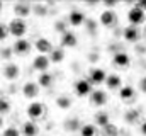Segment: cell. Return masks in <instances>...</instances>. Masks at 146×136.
Here are the masks:
<instances>
[{"label":"cell","instance_id":"cell-42","mask_svg":"<svg viewBox=\"0 0 146 136\" xmlns=\"http://www.w3.org/2000/svg\"><path fill=\"white\" fill-rule=\"evenodd\" d=\"M72 136H80V135H72Z\"/></svg>","mask_w":146,"mask_h":136},{"label":"cell","instance_id":"cell-3","mask_svg":"<svg viewBox=\"0 0 146 136\" xmlns=\"http://www.w3.org/2000/svg\"><path fill=\"white\" fill-rule=\"evenodd\" d=\"M44 111H46L44 104H41V102H37V101H33L27 105L26 114L29 116V121H36V119H39V117L44 116Z\"/></svg>","mask_w":146,"mask_h":136},{"label":"cell","instance_id":"cell-16","mask_svg":"<svg viewBox=\"0 0 146 136\" xmlns=\"http://www.w3.org/2000/svg\"><path fill=\"white\" fill-rule=\"evenodd\" d=\"M78 44V37L73 31H66L65 34H61V48H75Z\"/></svg>","mask_w":146,"mask_h":136},{"label":"cell","instance_id":"cell-33","mask_svg":"<svg viewBox=\"0 0 146 136\" xmlns=\"http://www.w3.org/2000/svg\"><path fill=\"white\" fill-rule=\"evenodd\" d=\"M2 136H21V133H19V129H17V128L9 126V128H5V129H3Z\"/></svg>","mask_w":146,"mask_h":136},{"label":"cell","instance_id":"cell-1","mask_svg":"<svg viewBox=\"0 0 146 136\" xmlns=\"http://www.w3.org/2000/svg\"><path fill=\"white\" fill-rule=\"evenodd\" d=\"M7 27H9V34L15 36L17 39H21L24 34L27 33V24H26V21H24V19H19V17H14V19L7 24Z\"/></svg>","mask_w":146,"mask_h":136},{"label":"cell","instance_id":"cell-18","mask_svg":"<svg viewBox=\"0 0 146 136\" xmlns=\"http://www.w3.org/2000/svg\"><path fill=\"white\" fill-rule=\"evenodd\" d=\"M134 97H136V90H134V87H131V85H124V87L119 89V99H121L122 102H131V101H134Z\"/></svg>","mask_w":146,"mask_h":136},{"label":"cell","instance_id":"cell-8","mask_svg":"<svg viewBox=\"0 0 146 136\" xmlns=\"http://www.w3.org/2000/svg\"><path fill=\"white\" fill-rule=\"evenodd\" d=\"M22 95L29 101H34L37 95H39V85L37 82H26L22 85Z\"/></svg>","mask_w":146,"mask_h":136},{"label":"cell","instance_id":"cell-26","mask_svg":"<svg viewBox=\"0 0 146 136\" xmlns=\"http://www.w3.org/2000/svg\"><path fill=\"white\" fill-rule=\"evenodd\" d=\"M78 133L80 136H99V128L95 124H82Z\"/></svg>","mask_w":146,"mask_h":136},{"label":"cell","instance_id":"cell-6","mask_svg":"<svg viewBox=\"0 0 146 136\" xmlns=\"http://www.w3.org/2000/svg\"><path fill=\"white\" fill-rule=\"evenodd\" d=\"M88 99H90V104H92V105H95V107H102V105H106V104L109 102V95H107L106 90L97 89V90H92V94H90Z\"/></svg>","mask_w":146,"mask_h":136},{"label":"cell","instance_id":"cell-40","mask_svg":"<svg viewBox=\"0 0 146 136\" xmlns=\"http://www.w3.org/2000/svg\"><path fill=\"white\" fill-rule=\"evenodd\" d=\"M0 128H3V117L0 116Z\"/></svg>","mask_w":146,"mask_h":136},{"label":"cell","instance_id":"cell-28","mask_svg":"<svg viewBox=\"0 0 146 136\" xmlns=\"http://www.w3.org/2000/svg\"><path fill=\"white\" fill-rule=\"evenodd\" d=\"M10 109H12V104L9 99H5V97H0V116L3 117V116H7L9 112H10Z\"/></svg>","mask_w":146,"mask_h":136},{"label":"cell","instance_id":"cell-19","mask_svg":"<svg viewBox=\"0 0 146 136\" xmlns=\"http://www.w3.org/2000/svg\"><path fill=\"white\" fill-rule=\"evenodd\" d=\"M109 123H110V117L106 111H97V112L94 114V124H95L97 128L102 129V128H106Z\"/></svg>","mask_w":146,"mask_h":136},{"label":"cell","instance_id":"cell-23","mask_svg":"<svg viewBox=\"0 0 146 136\" xmlns=\"http://www.w3.org/2000/svg\"><path fill=\"white\" fill-rule=\"evenodd\" d=\"M65 49L63 48H53V51L48 55V58H49V61L51 63H61L63 60H65Z\"/></svg>","mask_w":146,"mask_h":136},{"label":"cell","instance_id":"cell-30","mask_svg":"<svg viewBox=\"0 0 146 136\" xmlns=\"http://www.w3.org/2000/svg\"><path fill=\"white\" fill-rule=\"evenodd\" d=\"M33 10L36 12L37 17H44V15L48 14V7L42 5V3H36V5H33Z\"/></svg>","mask_w":146,"mask_h":136},{"label":"cell","instance_id":"cell-13","mask_svg":"<svg viewBox=\"0 0 146 136\" xmlns=\"http://www.w3.org/2000/svg\"><path fill=\"white\" fill-rule=\"evenodd\" d=\"M34 46H36V49L39 51V55H46V56H48V55L53 51V48H54L53 43H51L48 37H37Z\"/></svg>","mask_w":146,"mask_h":136},{"label":"cell","instance_id":"cell-35","mask_svg":"<svg viewBox=\"0 0 146 136\" xmlns=\"http://www.w3.org/2000/svg\"><path fill=\"white\" fill-rule=\"evenodd\" d=\"M102 3H104V7H106L107 10H114L115 5H117V2H114V0H106V2H102Z\"/></svg>","mask_w":146,"mask_h":136},{"label":"cell","instance_id":"cell-2","mask_svg":"<svg viewBox=\"0 0 146 136\" xmlns=\"http://www.w3.org/2000/svg\"><path fill=\"white\" fill-rule=\"evenodd\" d=\"M127 21L131 22V26H139V24H143L146 21V12H143L139 7H136V5H133L129 10H127Z\"/></svg>","mask_w":146,"mask_h":136},{"label":"cell","instance_id":"cell-24","mask_svg":"<svg viewBox=\"0 0 146 136\" xmlns=\"http://www.w3.org/2000/svg\"><path fill=\"white\" fill-rule=\"evenodd\" d=\"M54 104H56L60 109L66 111V109H70V107H72L73 101H72V97H70V95H66V94H61V95H58V97H56Z\"/></svg>","mask_w":146,"mask_h":136},{"label":"cell","instance_id":"cell-7","mask_svg":"<svg viewBox=\"0 0 146 136\" xmlns=\"http://www.w3.org/2000/svg\"><path fill=\"white\" fill-rule=\"evenodd\" d=\"M12 51H14V55H17V56H26V55L31 51V43H29L27 39H24V37L15 39V43L12 44Z\"/></svg>","mask_w":146,"mask_h":136},{"label":"cell","instance_id":"cell-25","mask_svg":"<svg viewBox=\"0 0 146 136\" xmlns=\"http://www.w3.org/2000/svg\"><path fill=\"white\" fill-rule=\"evenodd\" d=\"M53 80H54V77H53L49 71H46V73H39L37 85H39V87H44V89H48V87H51V85H53Z\"/></svg>","mask_w":146,"mask_h":136},{"label":"cell","instance_id":"cell-41","mask_svg":"<svg viewBox=\"0 0 146 136\" xmlns=\"http://www.w3.org/2000/svg\"><path fill=\"white\" fill-rule=\"evenodd\" d=\"M2 9H3V3H2V2H0V12H2Z\"/></svg>","mask_w":146,"mask_h":136},{"label":"cell","instance_id":"cell-21","mask_svg":"<svg viewBox=\"0 0 146 136\" xmlns=\"http://www.w3.org/2000/svg\"><path fill=\"white\" fill-rule=\"evenodd\" d=\"M106 87H107L109 90H119V89L122 87V78H121L119 75H115V73L107 75V78H106Z\"/></svg>","mask_w":146,"mask_h":136},{"label":"cell","instance_id":"cell-22","mask_svg":"<svg viewBox=\"0 0 146 136\" xmlns=\"http://www.w3.org/2000/svg\"><path fill=\"white\" fill-rule=\"evenodd\" d=\"M21 133H22L24 136H37V133H39V126L36 124V121H26V123L22 124Z\"/></svg>","mask_w":146,"mask_h":136},{"label":"cell","instance_id":"cell-32","mask_svg":"<svg viewBox=\"0 0 146 136\" xmlns=\"http://www.w3.org/2000/svg\"><path fill=\"white\" fill-rule=\"evenodd\" d=\"M12 55H14L12 48H9V46H7V48H5V46H3V48H0V58H2V60H10V58H12Z\"/></svg>","mask_w":146,"mask_h":136},{"label":"cell","instance_id":"cell-11","mask_svg":"<svg viewBox=\"0 0 146 136\" xmlns=\"http://www.w3.org/2000/svg\"><path fill=\"white\" fill-rule=\"evenodd\" d=\"M2 75H3L5 80H15L21 75V68L15 63H7L5 67L2 68Z\"/></svg>","mask_w":146,"mask_h":136},{"label":"cell","instance_id":"cell-37","mask_svg":"<svg viewBox=\"0 0 146 136\" xmlns=\"http://www.w3.org/2000/svg\"><path fill=\"white\" fill-rule=\"evenodd\" d=\"M139 131H141V135L146 136V119L145 121H141V124H139Z\"/></svg>","mask_w":146,"mask_h":136},{"label":"cell","instance_id":"cell-14","mask_svg":"<svg viewBox=\"0 0 146 136\" xmlns=\"http://www.w3.org/2000/svg\"><path fill=\"white\" fill-rule=\"evenodd\" d=\"M85 22V14L82 12V10H78V9H73L72 12L68 14V24L73 26V27H78V26H82Z\"/></svg>","mask_w":146,"mask_h":136},{"label":"cell","instance_id":"cell-39","mask_svg":"<svg viewBox=\"0 0 146 136\" xmlns=\"http://www.w3.org/2000/svg\"><path fill=\"white\" fill-rule=\"evenodd\" d=\"M88 5H90V7H95V5H97V2H95V0H92V2H88Z\"/></svg>","mask_w":146,"mask_h":136},{"label":"cell","instance_id":"cell-20","mask_svg":"<svg viewBox=\"0 0 146 136\" xmlns=\"http://www.w3.org/2000/svg\"><path fill=\"white\" fill-rule=\"evenodd\" d=\"M63 128H65L68 133L75 135L76 131H80V128H82V121H80L78 117H68V119H65Z\"/></svg>","mask_w":146,"mask_h":136},{"label":"cell","instance_id":"cell-34","mask_svg":"<svg viewBox=\"0 0 146 136\" xmlns=\"http://www.w3.org/2000/svg\"><path fill=\"white\" fill-rule=\"evenodd\" d=\"M7 36H9V27H7V24L0 22V41H5Z\"/></svg>","mask_w":146,"mask_h":136},{"label":"cell","instance_id":"cell-10","mask_svg":"<svg viewBox=\"0 0 146 136\" xmlns=\"http://www.w3.org/2000/svg\"><path fill=\"white\" fill-rule=\"evenodd\" d=\"M112 65L117 68H127L131 65V56L124 51H119V53H114L112 56Z\"/></svg>","mask_w":146,"mask_h":136},{"label":"cell","instance_id":"cell-36","mask_svg":"<svg viewBox=\"0 0 146 136\" xmlns=\"http://www.w3.org/2000/svg\"><path fill=\"white\" fill-rule=\"evenodd\" d=\"M138 87H139V92L146 94V75L141 78V80H139V85H138Z\"/></svg>","mask_w":146,"mask_h":136},{"label":"cell","instance_id":"cell-17","mask_svg":"<svg viewBox=\"0 0 146 136\" xmlns=\"http://www.w3.org/2000/svg\"><path fill=\"white\" fill-rule=\"evenodd\" d=\"M31 10H33V7H31L27 2H17V3L14 5V14H15L19 19L27 17V15L31 14Z\"/></svg>","mask_w":146,"mask_h":136},{"label":"cell","instance_id":"cell-9","mask_svg":"<svg viewBox=\"0 0 146 136\" xmlns=\"http://www.w3.org/2000/svg\"><path fill=\"white\" fill-rule=\"evenodd\" d=\"M49 65H51V61H49V58L46 55H37L33 60V68L37 70L39 73H46L49 70Z\"/></svg>","mask_w":146,"mask_h":136},{"label":"cell","instance_id":"cell-5","mask_svg":"<svg viewBox=\"0 0 146 136\" xmlns=\"http://www.w3.org/2000/svg\"><path fill=\"white\" fill-rule=\"evenodd\" d=\"M106 78H107V73L106 70L100 67H94L90 68V73H88V82L92 85H100V83H106Z\"/></svg>","mask_w":146,"mask_h":136},{"label":"cell","instance_id":"cell-27","mask_svg":"<svg viewBox=\"0 0 146 136\" xmlns=\"http://www.w3.org/2000/svg\"><path fill=\"white\" fill-rule=\"evenodd\" d=\"M102 136H119V128H117V124L109 123L106 128H102Z\"/></svg>","mask_w":146,"mask_h":136},{"label":"cell","instance_id":"cell-12","mask_svg":"<svg viewBox=\"0 0 146 136\" xmlns=\"http://www.w3.org/2000/svg\"><path fill=\"white\" fill-rule=\"evenodd\" d=\"M100 24L104 27H114L117 24V14H115V10H107L106 9L100 14Z\"/></svg>","mask_w":146,"mask_h":136},{"label":"cell","instance_id":"cell-29","mask_svg":"<svg viewBox=\"0 0 146 136\" xmlns=\"http://www.w3.org/2000/svg\"><path fill=\"white\" fill-rule=\"evenodd\" d=\"M138 111L136 109H129V111H126V114H124V121L127 123V124H133V123H136L138 121Z\"/></svg>","mask_w":146,"mask_h":136},{"label":"cell","instance_id":"cell-38","mask_svg":"<svg viewBox=\"0 0 146 136\" xmlns=\"http://www.w3.org/2000/svg\"><path fill=\"white\" fill-rule=\"evenodd\" d=\"M136 7H139L143 12H146V0H143V2H138V3H136Z\"/></svg>","mask_w":146,"mask_h":136},{"label":"cell","instance_id":"cell-15","mask_svg":"<svg viewBox=\"0 0 146 136\" xmlns=\"http://www.w3.org/2000/svg\"><path fill=\"white\" fill-rule=\"evenodd\" d=\"M139 29L136 27V26H127L124 31H122V37H124V41H127V43H138V39H139Z\"/></svg>","mask_w":146,"mask_h":136},{"label":"cell","instance_id":"cell-4","mask_svg":"<svg viewBox=\"0 0 146 136\" xmlns=\"http://www.w3.org/2000/svg\"><path fill=\"white\" fill-rule=\"evenodd\" d=\"M75 94L78 97H90L92 94V83L88 82V78H80L75 82V87H73Z\"/></svg>","mask_w":146,"mask_h":136},{"label":"cell","instance_id":"cell-31","mask_svg":"<svg viewBox=\"0 0 146 136\" xmlns=\"http://www.w3.org/2000/svg\"><path fill=\"white\" fill-rule=\"evenodd\" d=\"M66 27H68V21H56V22H54V31H56V33L65 34L68 31Z\"/></svg>","mask_w":146,"mask_h":136}]
</instances>
